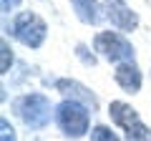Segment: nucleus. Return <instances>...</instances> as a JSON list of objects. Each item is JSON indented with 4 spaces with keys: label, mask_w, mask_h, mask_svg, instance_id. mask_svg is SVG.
<instances>
[{
    "label": "nucleus",
    "mask_w": 151,
    "mask_h": 141,
    "mask_svg": "<svg viewBox=\"0 0 151 141\" xmlns=\"http://www.w3.org/2000/svg\"><path fill=\"white\" fill-rule=\"evenodd\" d=\"M91 141H121V139L113 134L108 126L98 124V126H93V129H91Z\"/></svg>",
    "instance_id": "obj_10"
},
{
    "label": "nucleus",
    "mask_w": 151,
    "mask_h": 141,
    "mask_svg": "<svg viewBox=\"0 0 151 141\" xmlns=\"http://www.w3.org/2000/svg\"><path fill=\"white\" fill-rule=\"evenodd\" d=\"M15 114L23 119V124L30 126V129H43L50 121V101L43 96V93H28V96H20L15 103H13Z\"/></svg>",
    "instance_id": "obj_2"
},
{
    "label": "nucleus",
    "mask_w": 151,
    "mask_h": 141,
    "mask_svg": "<svg viewBox=\"0 0 151 141\" xmlns=\"http://www.w3.org/2000/svg\"><path fill=\"white\" fill-rule=\"evenodd\" d=\"M108 114H111L113 124L121 126V129L126 131L129 141H149V129L141 124L136 109H131L129 103H124V101H111Z\"/></svg>",
    "instance_id": "obj_4"
},
{
    "label": "nucleus",
    "mask_w": 151,
    "mask_h": 141,
    "mask_svg": "<svg viewBox=\"0 0 151 141\" xmlns=\"http://www.w3.org/2000/svg\"><path fill=\"white\" fill-rule=\"evenodd\" d=\"M70 5H73V13L81 23L93 25L98 20V3L96 0H70Z\"/></svg>",
    "instance_id": "obj_9"
},
{
    "label": "nucleus",
    "mask_w": 151,
    "mask_h": 141,
    "mask_svg": "<svg viewBox=\"0 0 151 141\" xmlns=\"http://www.w3.org/2000/svg\"><path fill=\"white\" fill-rule=\"evenodd\" d=\"M10 33H13V38H18L28 48H40L45 40V33H48V25H45V20L40 15L25 10L13 20Z\"/></svg>",
    "instance_id": "obj_3"
},
{
    "label": "nucleus",
    "mask_w": 151,
    "mask_h": 141,
    "mask_svg": "<svg viewBox=\"0 0 151 141\" xmlns=\"http://www.w3.org/2000/svg\"><path fill=\"white\" fill-rule=\"evenodd\" d=\"M106 18L119 30H134L139 25V15L126 5L124 0H108L106 3Z\"/></svg>",
    "instance_id": "obj_6"
},
{
    "label": "nucleus",
    "mask_w": 151,
    "mask_h": 141,
    "mask_svg": "<svg viewBox=\"0 0 151 141\" xmlns=\"http://www.w3.org/2000/svg\"><path fill=\"white\" fill-rule=\"evenodd\" d=\"M55 88L58 91H63L65 96H70L73 101H83L88 106L91 111H96V106H98V101H96V96H93L88 88H83L81 83H76V81H65V78H60L58 83H55Z\"/></svg>",
    "instance_id": "obj_8"
},
{
    "label": "nucleus",
    "mask_w": 151,
    "mask_h": 141,
    "mask_svg": "<svg viewBox=\"0 0 151 141\" xmlns=\"http://www.w3.org/2000/svg\"><path fill=\"white\" fill-rule=\"evenodd\" d=\"M0 126H3V141H15V134H13V129H10V124H8L5 119L0 121Z\"/></svg>",
    "instance_id": "obj_12"
},
{
    "label": "nucleus",
    "mask_w": 151,
    "mask_h": 141,
    "mask_svg": "<svg viewBox=\"0 0 151 141\" xmlns=\"http://www.w3.org/2000/svg\"><path fill=\"white\" fill-rule=\"evenodd\" d=\"M0 3H3V10H5V13L15 10V8L20 5V0H0Z\"/></svg>",
    "instance_id": "obj_13"
},
{
    "label": "nucleus",
    "mask_w": 151,
    "mask_h": 141,
    "mask_svg": "<svg viewBox=\"0 0 151 141\" xmlns=\"http://www.w3.org/2000/svg\"><path fill=\"white\" fill-rule=\"evenodd\" d=\"M55 119L58 126L68 139H81L91 131V116H88V106L86 103H78L73 98H65L55 109Z\"/></svg>",
    "instance_id": "obj_1"
},
{
    "label": "nucleus",
    "mask_w": 151,
    "mask_h": 141,
    "mask_svg": "<svg viewBox=\"0 0 151 141\" xmlns=\"http://www.w3.org/2000/svg\"><path fill=\"white\" fill-rule=\"evenodd\" d=\"M0 50H3V63H0V73H8L10 70V63H13V53L10 48H8V43L3 40V45H0Z\"/></svg>",
    "instance_id": "obj_11"
},
{
    "label": "nucleus",
    "mask_w": 151,
    "mask_h": 141,
    "mask_svg": "<svg viewBox=\"0 0 151 141\" xmlns=\"http://www.w3.org/2000/svg\"><path fill=\"white\" fill-rule=\"evenodd\" d=\"M113 78H116V83H119L124 91L139 93V88H141V70H139V65H136L134 60H124V63H119L116 70H113Z\"/></svg>",
    "instance_id": "obj_7"
},
{
    "label": "nucleus",
    "mask_w": 151,
    "mask_h": 141,
    "mask_svg": "<svg viewBox=\"0 0 151 141\" xmlns=\"http://www.w3.org/2000/svg\"><path fill=\"white\" fill-rule=\"evenodd\" d=\"M93 48L103 55L106 60H113V63H124V60L134 58V45L121 35V33L113 30H103L93 38Z\"/></svg>",
    "instance_id": "obj_5"
}]
</instances>
